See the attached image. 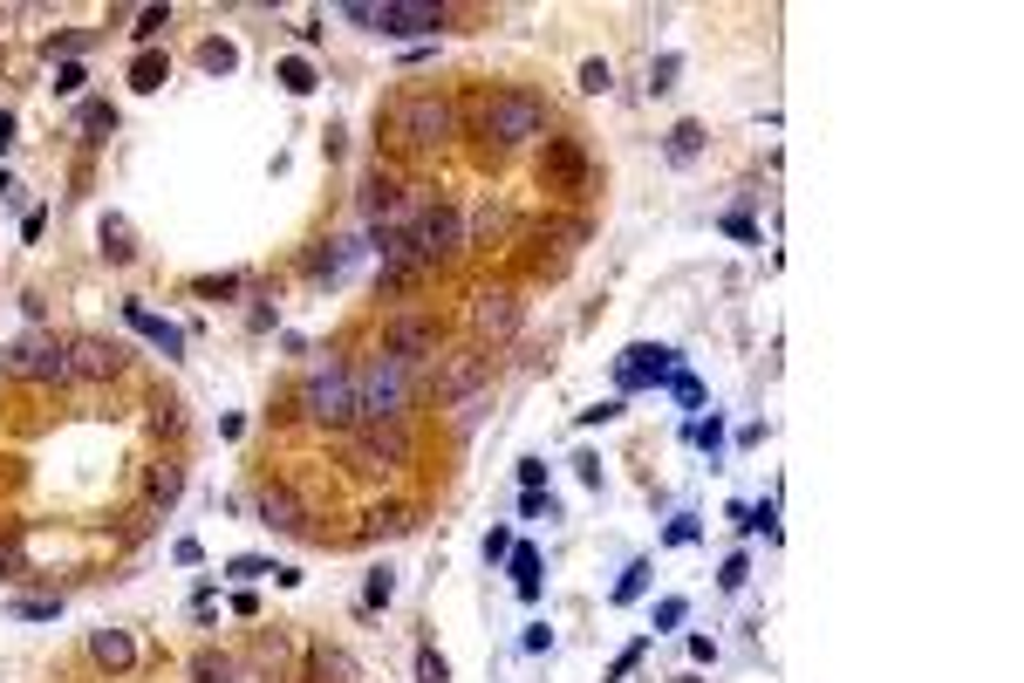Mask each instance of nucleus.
Masks as SVG:
<instances>
[{
  "label": "nucleus",
  "instance_id": "obj_1",
  "mask_svg": "<svg viewBox=\"0 0 1024 683\" xmlns=\"http://www.w3.org/2000/svg\"><path fill=\"white\" fill-rule=\"evenodd\" d=\"M410 403H417V383L397 356H376L355 376V424H410Z\"/></svg>",
  "mask_w": 1024,
  "mask_h": 683
},
{
  "label": "nucleus",
  "instance_id": "obj_2",
  "mask_svg": "<svg viewBox=\"0 0 1024 683\" xmlns=\"http://www.w3.org/2000/svg\"><path fill=\"white\" fill-rule=\"evenodd\" d=\"M301 417L321 424V431H355V369L342 356H321L315 369L301 376Z\"/></svg>",
  "mask_w": 1024,
  "mask_h": 683
},
{
  "label": "nucleus",
  "instance_id": "obj_3",
  "mask_svg": "<svg viewBox=\"0 0 1024 683\" xmlns=\"http://www.w3.org/2000/svg\"><path fill=\"white\" fill-rule=\"evenodd\" d=\"M472 123H478V137H485V144L512 150V144L547 137V103H540L533 89H492V96H485V103L472 110Z\"/></svg>",
  "mask_w": 1024,
  "mask_h": 683
},
{
  "label": "nucleus",
  "instance_id": "obj_4",
  "mask_svg": "<svg viewBox=\"0 0 1024 683\" xmlns=\"http://www.w3.org/2000/svg\"><path fill=\"white\" fill-rule=\"evenodd\" d=\"M410 383H417V397H472L492 383V356L472 342V349H438V356H424L417 369H410Z\"/></svg>",
  "mask_w": 1024,
  "mask_h": 683
},
{
  "label": "nucleus",
  "instance_id": "obj_5",
  "mask_svg": "<svg viewBox=\"0 0 1024 683\" xmlns=\"http://www.w3.org/2000/svg\"><path fill=\"white\" fill-rule=\"evenodd\" d=\"M451 131H458V110H451V96H438V89H410V96L390 103V137L403 150H438Z\"/></svg>",
  "mask_w": 1024,
  "mask_h": 683
},
{
  "label": "nucleus",
  "instance_id": "obj_6",
  "mask_svg": "<svg viewBox=\"0 0 1024 683\" xmlns=\"http://www.w3.org/2000/svg\"><path fill=\"white\" fill-rule=\"evenodd\" d=\"M417 431L410 424H355L349 431V472H410Z\"/></svg>",
  "mask_w": 1024,
  "mask_h": 683
},
{
  "label": "nucleus",
  "instance_id": "obj_7",
  "mask_svg": "<svg viewBox=\"0 0 1024 683\" xmlns=\"http://www.w3.org/2000/svg\"><path fill=\"white\" fill-rule=\"evenodd\" d=\"M342 14L363 21V28H382V35H438L444 28V8H430V0H349Z\"/></svg>",
  "mask_w": 1024,
  "mask_h": 683
},
{
  "label": "nucleus",
  "instance_id": "obj_8",
  "mask_svg": "<svg viewBox=\"0 0 1024 683\" xmlns=\"http://www.w3.org/2000/svg\"><path fill=\"white\" fill-rule=\"evenodd\" d=\"M444 349V321L438 315H424V308H403L382 321V356H397L403 369H417L424 356H438Z\"/></svg>",
  "mask_w": 1024,
  "mask_h": 683
},
{
  "label": "nucleus",
  "instance_id": "obj_9",
  "mask_svg": "<svg viewBox=\"0 0 1024 683\" xmlns=\"http://www.w3.org/2000/svg\"><path fill=\"white\" fill-rule=\"evenodd\" d=\"M8 369L21 383H69V342H56L48 328H28L21 342H8Z\"/></svg>",
  "mask_w": 1024,
  "mask_h": 683
},
{
  "label": "nucleus",
  "instance_id": "obj_10",
  "mask_svg": "<svg viewBox=\"0 0 1024 683\" xmlns=\"http://www.w3.org/2000/svg\"><path fill=\"white\" fill-rule=\"evenodd\" d=\"M520 321H526V301H520V288H478L472 294V336H478V349H492V342H512L520 336Z\"/></svg>",
  "mask_w": 1024,
  "mask_h": 683
},
{
  "label": "nucleus",
  "instance_id": "obj_11",
  "mask_svg": "<svg viewBox=\"0 0 1024 683\" xmlns=\"http://www.w3.org/2000/svg\"><path fill=\"white\" fill-rule=\"evenodd\" d=\"M410 240L424 246V260H430V267H444L451 253H465V212H458V206H444V198H430V206H424V219H417V233H410Z\"/></svg>",
  "mask_w": 1024,
  "mask_h": 683
},
{
  "label": "nucleus",
  "instance_id": "obj_12",
  "mask_svg": "<svg viewBox=\"0 0 1024 683\" xmlns=\"http://www.w3.org/2000/svg\"><path fill=\"white\" fill-rule=\"evenodd\" d=\"M123 349L117 342H102V336H75L69 342V376H83V383H117L123 376Z\"/></svg>",
  "mask_w": 1024,
  "mask_h": 683
},
{
  "label": "nucleus",
  "instance_id": "obj_13",
  "mask_svg": "<svg viewBox=\"0 0 1024 683\" xmlns=\"http://www.w3.org/2000/svg\"><path fill=\"white\" fill-rule=\"evenodd\" d=\"M540 185H547V192H581V185H587V150H581L574 137H547V150H540Z\"/></svg>",
  "mask_w": 1024,
  "mask_h": 683
},
{
  "label": "nucleus",
  "instance_id": "obj_14",
  "mask_svg": "<svg viewBox=\"0 0 1024 683\" xmlns=\"http://www.w3.org/2000/svg\"><path fill=\"white\" fill-rule=\"evenodd\" d=\"M253 513H260V526H273V534H301L307 520V499L294 492V486H260V499H253Z\"/></svg>",
  "mask_w": 1024,
  "mask_h": 683
},
{
  "label": "nucleus",
  "instance_id": "obj_15",
  "mask_svg": "<svg viewBox=\"0 0 1024 683\" xmlns=\"http://www.w3.org/2000/svg\"><path fill=\"white\" fill-rule=\"evenodd\" d=\"M676 376V356L670 349H629L622 356V390H635V383H670Z\"/></svg>",
  "mask_w": 1024,
  "mask_h": 683
},
{
  "label": "nucleus",
  "instance_id": "obj_16",
  "mask_svg": "<svg viewBox=\"0 0 1024 683\" xmlns=\"http://www.w3.org/2000/svg\"><path fill=\"white\" fill-rule=\"evenodd\" d=\"M89 656H96L102 670H137V636H131V629H96Z\"/></svg>",
  "mask_w": 1024,
  "mask_h": 683
},
{
  "label": "nucleus",
  "instance_id": "obj_17",
  "mask_svg": "<svg viewBox=\"0 0 1024 683\" xmlns=\"http://www.w3.org/2000/svg\"><path fill=\"white\" fill-rule=\"evenodd\" d=\"M397 198H403V185L390 179V171H369V179H363V219L376 225L382 212H390V206H397Z\"/></svg>",
  "mask_w": 1024,
  "mask_h": 683
},
{
  "label": "nucleus",
  "instance_id": "obj_18",
  "mask_svg": "<svg viewBox=\"0 0 1024 683\" xmlns=\"http://www.w3.org/2000/svg\"><path fill=\"white\" fill-rule=\"evenodd\" d=\"M410 526H417L410 505H376V513L363 520V540H397V534H410Z\"/></svg>",
  "mask_w": 1024,
  "mask_h": 683
},
{
  "label": "nucleus",
  "instance_id": "obj_19",
  "mask_svg": "<svg viewBox=\"0 0 1024 683\" xmlns=\"http://www.w3.org/2000/svg\"><path fill=\"white\" fill-rule=\"evenodd\" d=\"M123 315H131V328H137V336H150V342L164 349V356H178V349H185V328H171V321H158V315H144L137 301H131Z\"/></svg>",
  "mask_w": 1024,
  "mask_h": 683
},
{
  "label": "nucleus",
  "instance_id": "obj_20",
  "mask_svg": "<svg viewBox=\"0 0 1024 683\" xmlns=\"http://www.w3.org/2000/svg\"><path fill=\"white\" fill-rule=\"evenodd\" d=\"M192 683H240V663L219 656V649H198L192 656Z\"/></svg>",
  "mask_w": 1024,
  "mask_h": 683
},
{
  "label": "nucleus",
  "instance_id": "obj_21",
  "mask_svg": "<svg viewBox=\"0 0 1024 683\" xmlns=\"http://www.w3.org/2000/svg\"><path fill=\"white\" fill-rule=\"evenodd\" d=\"M342 267H349V246L342 240H321L315 253H307V281H336Z\"/></svg>",
  "mask_w": 1024,
  "mask_h": 683
},
{
  "label": "nucleus",
  "instance_id": "obj_22",
  "mask_svg": "<svg viewBox=\"0 0 1024 683\" xmlns=\"http://www.w3.org/2000/svg\"><path fill=\"white\" fill-rule=\"evenodd\" d=\"M144 492H150V505H171L178 492H185V465H171V459L150 465V486H144Z\"/></svg>",
  "mask_w": 1024,
  "mask_h": 683
},
{
  "label": "nucleus",
  "instance_id": "obj_23",
  "mask_svg": "<svg viewBox=\"0 0 1024 683\" xmlns=\"http://www.w3.org/2000/svg\"><path fill=\"white\" fill-rule=\"evenodd\" d=\"M512 588H520L526 601L540 595V553H533V547H512Z\"/></svg>",
  "mask_w": 1024,
  "mask_h": 683
},
{
  "label": "nucleus",
  "instance_id": "obj_24",
  "mask_svg": "<svg viewBox=\"0 0 1024 683\" xmlns=\"http://www.w3.org/2000/svg\"><path fill=\"white\" fill-rule=\"evenodd\" d=\"M102 253H110V260H117V267H131V260H137V246H131V225H123L117 212H110V219H102Z\"/></svg>",
  "mask_w": 1024,
  "mask_h": 683
},
{
  "label": "nucleus",
  "instance_id": "obj_25",
  "mask_svg": "<svg viewBox=\"0 0 1024 683\" xmlns=\"http://www.w3.org/2000/svg\"><path fill=\"white\" fill-rule=\"evenodd\" d=\"M390 595H397V568H376V574H369V588H363V601H355V615H376Z\"/></svg>",
  "mask_w": 1024,
  "mask_h": 683
},
{
  "label": "nucleus",
  "instance_id": "obj_26",
  "mask_svg": "<svg viewBox=\"0 0 1024 683\" xmlns=\"http://www.w3.org/2000/svg\"><path fill=\"white\" fill-rule=\"evenodd\" d=\"M164 75H171V62L158 56V48H144V56L131 62V83H137V89H164Z\"/></svg>",
  "mask_w": 1024,
  "mask_h": 683
},
{
  "label": "nucleus",
  "instance_id": "obj_27",
  "mask_svg": "<svg viewBox=\"0 0 1024 683\" xmlns=\"http://www.w3.org/2000/svg\"><path fill=\"white\" fill-rule=\"evenodd\" d=\"M198 69H212V75H233V69H240V48H233V41H219V35H212V41H205V48H198Z\"/></svg>",
  "mask_w": 1024,
  "mask_h": 683
},
{
  "label": "nucleus",
  "instance_id": "obj_28",
  "mask_svg": "<svg viewBox=\"0 0 1024 683\" xmlns=\"http://www.w3.org/2000/svg\"><path fill=\"white\" fill-rule=\"evenodd\" d=\"M478 417H485V390L458 397V411H451V431H458V438H465V431H478Z\"/></svg>",
  "mask_w": 1024,
  "mask_h": 683
},
{
  "label": "nucleus",
  "instance_id": "obj_29",
  "mask_svg": "<svg viewBox=\"0 0 1024 683\" xmlns=\"http://www.w3.org/2000/svg\"><path fill=\"white\" fill-rule=\"evenodd\" d=\"M697 150H704V131H697V123H676V131H670V158H676V164H690Z\"/></svg>",
  "mask_w": 1024,
  "mask_h": 683
},
{
  "label": "nucleus",
  "instance_id": "obj_30",
  "mask_svg": "<svg viewBox=\"0 0 1024 683\" xmlns=\"http://www.w3.org/2000/svg\"><path fill=\"white\" fill-rule=\"evenodd\" d=\"M164 28H171V8H144V14H137V28H131V35H137V41L150 48V41H158Z\"/></svg>",
  "mask_w": 1024,
  "mask_h": 683
},
{
  "label": "nucleus",
  "instance_id": "obj_31",
  "mask_svg": "<svg viewBox=\"0 0 1024 683\" xmlns=\"http://www.w3.org/2000/svg\"><path fill=\"white\" fill-rule=\"evenodd\" d=\"M83 131H89V144H102V131H117V110L110 103H83Z\"/></svg>",
  "mask_w": 1024,
  "mask_h": 683
},
{
  "label": "nucleus",
  "instance_id": "obj_32",
  "mask_svg": "<svg viewBox=\"0 0 1024 683\" xmlns=\"http://www.w3.org/2000/svg\"><path fill=\"white\" fill-rule=\"evenodd\" d=\"M280 83H288L294 96H307V89H315V69H307L301 56H288V62H280Z\"/></svg>",
  "mask_w": 1024,
  "mask_h": 683
},
{
  "label": "nucleus",
  "instance_id": "obj_33",
  "mask_svg": "<svg viewBox=\"0 0 1024 683\" xmlns=\"http://www.w3.org/2000/svg\"><path fill=\"white\" fill-rule=\"evenodd\" d=\"M150 424H158V431H171V438H178V431H185V411H178L171 397H158V403H150Z\"/></svg>",
  "mask_w": 1024,
  "mask_h": 683
},
{
  "label": "nucleus",
  "instance_id": "obj_34",
  "mask_svg": "<svg viewBox=\"0 0 1024 683\" xmlns=\"http://www.w3.org/2000/svg\"><path fill=\"white\" fill-rule=\"evenodd\" d=\"M225 574H233V581H260V574H273V561H260V553H240V561H225Z\"/></svg>",
  "mask_w": 1024,
  "mask_h": 683
},
{
  "label": "nucleus",
  "instance_id": "obj_35",
  "mask_svg": "<svg viewBox=\"0 0 1024 683\" xmlns=\"http://www.w3.org/2000/svg\"><path fill=\"white\" fill-rule=\"evenodd\" d=\"M417 683H451V663H444L438 649H424V656H417Z\"/></svg>",
  "mask_w": 1024,
  "mask_h": 683
},
{
  "label": "nucleus",
  "instance_id": "obj_36",
  "mask_svg": "<svg viewBox=\"0 0 1024 683\" xmlns=\"http://www.w3.org/2000/svg\"><path fill=\"white\" fill-rule=\"evenodd\" d=\"M96 35L89 28H69V35H48V56H75V48H89Z\"/></svg>",
  "mask_w": 1024,
  "mask_h": 683
},
{
  "label": "nucleus",
  "instance_id": "obj_37",
  "mask_svg": "<svg viewBox=\"0 0 1024 683\" xmlns=\"http://www.w3.org/2000/svg\"><path fill=\"white\" fill-rule=\"evenodd\" d=\"M499 225H505V212L492 206V198H485V206H478V219L465 225V240H472V233H499Z\"/></svg>",
  "mask_w": 1024,
  "mask_h": 683
},
{
  "label": "nucleus",
  "instance_id": "obj_38",
  "mask_svg": "<svg viewBox=\"0 0 1024 683\" xmlns=\"http://www.w3.org/2000/svg\"><path fill=\"white\" fill-rule=\"evenodd\" d=\"M608 83H614V75H608V62H587V69H581V89H587V96H601Z\"/></svg>",
  "mask_w": 1024,
  "mask_h": 683
},
{
  "label": "nucleus",
  "instance_id": "obj_39",
  "mask_svg": "<svg viewBox=\"0 0 1024 683\" xmlns=\"http://www.w3.org/2000/svg\"><path fill=\"white\" fill-rule=\"evenodd\" d=\"M246 288V273H219V281H198V294L212 301V294H240Z\"/></svg>",
  "mask_w": 1024,
  "mask_h": 683
},
{
  "label": "nucleus",
  "instance_id": "obj_40",
  "mask_svg": "<svg viewBox=\"0 0 1024 683\" xmlns=\"http://www.w3.org/2000/svg\"><path fill=\"white\" fill-rule=\"evenodd\" d=\"M62 601H14V615H28V622H56Z\"/></svg>",
  "mask_w": 1024,
  "mask_h": 683
},
{
  "label": "nucleus",
  "instance_id": "obj_41",
  "mask_svg": "<svg viewBox=\"0 0 1024 683\" xmlns=\"http://www.w3.org/2000/svg\"><path fill=\"white\" fill-rule=\"evenodd\" d=\"M520 513H526V520H553V499H547V492H526Z\"/></svg>",
  "mask_w": 1024,
  "mask_h": 683
},
{
  "label": "nucleus",
  "instance_id": "obj_42",
  "mask_svg": "<svg viewBox=\"0 0 1024 683\" xmlns=\"http://www.w3.org/2000/svg\"><path fill=\"white\" fill-rule=\"evenodd\" d=\"M643 574H649V568H629L622 588H614V601H635V595H643Z\"/></svg>",
  "mask_w": 1024,
  "mask_h": 683
},
{
  "label": "nucleus",
  "instance_id": "obj_43",
  "mask_svg": "<svg viewBox=\"0 0 1024 683\" xmlns=\"http://www.w3.org/2000/svg\"><path fill=\"white\" fill-rule=\"evenodd\" d=\"M56 89H62V96H75V89H83V69L62 62V69H56Z\"/></svg>",
  "mask_w": 1024,
  "mask_h": 683
},
{
  "label": "nucleus",
  "instance_id": "obj_44",
  "mask_svg": "<svg viewBox=\"0 0 1024 683\" xmlns=\"http://www.w3.org/2000/svg\"><path fill=\"white\" fill-rule=\"evenodd\" d=\"M745 574H752L745 553H731V561H724V588H745Z\"/></svg>",
  "mask_w": 1024,
  "mask_h": 683
},
{
  "label": "nucleus",
  "instance_id": "obj_45",
  "mask_svg": "<svg viewBox=\"0 0 1024 683\" xmlns=\"http://www.w3.org/2000/svg\"><path fill=\"white\" fill-rule=\"evenodd\" d=\"M540 478H547V465H540V459H526V465H520V486H526V492H540Z\"/></svg>",
  "mask_w": 1024,
  "mask_h": 683
},
{
  "label": "nucleus",
  "instance_id": "obj_46",
  "mask_svg": "<svg viewBox=\"0 0 1024 683\" xmlns=\"http://www.w3.org/2000/svg\"><path fill=\"white\" fill-rule=\"evenodd\" d=\"M0 568H8V574L21 568V547H14V540H0Z\"/></svg>",
  "mask_w": 1024,
  "mask_h": 683
}]
</instances>
